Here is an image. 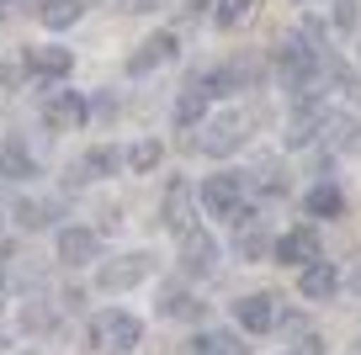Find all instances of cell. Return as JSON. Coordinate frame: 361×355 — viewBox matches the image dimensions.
Instances as JSON below:
<instances>
[{
	"mask_svg": "<svg viewBox=\"0 0 361 355\" xmlns=\"http://www.w3.org/2000/svg\"><path fill=\"white\" fill-rule=\"evenodd\" d=\"M250 138V123H245V111H224V117H213V123L202 127V138H197V149L213 159H228L239 154V144Z\"/></svg>",
	"mask_w": 361,
	"mask_h": 355,
	"instance_id": "6da1fadb",
	"label": "cell"
},
{
	"mask_svg": "<svg viewBox=\"0 0 361 355\" xmlns=\"http://www.w3.org/2000/svg\"><path fill=\"white\" fill-rule=\"evenodd\" d=\"M197 201L224 223L239 218V212H245V175H207L202 186H197Z\"/></svg>",
	"mask_w": 361,
	"mask_h": 355,
	"instance_id": "7a4b0ae2",
	"label": "cell"
},
{
	"mask_svg": "<svg viewBox=\"0 0 361 355\" xmlns=\"http://www.w3.org/2000/svg\"><path fill=\"white\" fill-rule=\"evenodd\" d=\"M197 207H202V201H197L192 180H180V175H176V180L165 186V201H159V223H165V228L180 239V233H192V228H197Z\"/></svg>",
	"mask_w": 361,
	"mask_h": 355,
	"instance_id": "3957f363",
	"label": "cell"
},
{
	"mask_svg": "<svg viewBox=\"0 0 361 355\" xmlns=\"http://www.w3.org/2000/svg\"><path fill=\"white\" fill-rule=\"evenodd\" d=\"M138 340H144V323L133 318V313H102L96 318V350H106V355H128V350H138Z\"/></svg>",
	"mask_w": 361,
	"mask_h": 355,
	"instance_id": "277c9868",
	"label": "cell"
},
{
	"mask_svg": "<svg viewBox=\"0 0 361 355\" xmlns=\"http://www.w3.org/2000/svg\"><path fill=\"white\" fill-rule=\"evenodd\" d=\"M149 270H154V260H149L144 249H133V255L106 260V266L96 270V287H102V292H133L138 281H149Z\"/></svg>",
	"mask_w": 361,
	"mask_h": 355,
	"instance_id": "5b68a950",
	"label": "cell"
},
{
	"mask_svg": "<svg viewBox=\"0 0 361 355\" xmlns=\"http://www.w3.org/2000/svg\"><path fill=\"white\" fill-rule=\"evenodd\" d=\"M218 255H224V249H218V239H213L207 228L180 233V270H186V276H213V270H218Z\"/></svg>",
	"mask_w": 361,
	"mask_h": 355,
	"instance_id": "8992f818",
	"label": "cell"
},
{
	"mask_svg": "<svg viewBox=\"0 0 361 355\" xmlns=\"http://www.w3.org/2000/svg\"><path fill=\"white\" fill-rule=\"evenodd\" d=\"M234 318H239L245 334H276L282 313H276V297H271V292H250V297L234 302Z\"/></svg>",
	"mask_w": 361,
	"mask_h": 355,
	"instance_id": "52a82bcc",
	"label": "cell"
},
{
	"mask_svg": "<svg viewBox=\"0 0 361 355\" xmlns=\"http://www.w3.org/2000/svg\"><path fill=\"white\" fill-rule=\"evenodd\" d=\"M85 117H90L85 96H69V90H54V96H43V123L54 127V133H75Z\"/></svg>",
	"mask_w": 361,
	"mask_h": 355,
	"instance_id": "ba28073f",
	"label": "cell"
},
{
	"mask_svg": "<svg viewBox=\"0 0 361 355\" xmlns=\"http://www.w3.org/2000/svg\"><path fill=\"white\" fill-rule=\"evenodd\" d=\"M207 101H213V75H192L186 85H180V96H176V123L197 127L207 117Z\"/></svg>",
	"mask_w": 361,
	"mask_h": 355,
	"instance_id": "9c48e42d",
	"label": "cell"
},
{
	"mask_svg": "<svg viewBox=\"0 0 361 355\" xmlns=\"http://www.w3.org/2000/svg\"><path fill=\"white\" fill-rule=\"evenodd\" d=\"M96 255H102V233H96V228L69 223V228L59 233V266H90Z\"/></svg>",
	"mask_w": 361,
	"mask_h": 355,
	"instance_id": "30bf717a",
	"label": "cell"
},
{
	"mask_svg": "<svg viewBox=\"0 0 361 355\" xmlns=\"http://www.w3.org/2000/svg\"><path fill=\"white\" fill-rule=\"evenodd\" d=\"M276 260H282V266H314L319 260V228H293V233H282V239H276Z\"/></svg>",
	"mask_w": 361,
	"mask_h": 355,
	"instance_id": "8fae6325",
	"label": "cell"
},
{
	"mask_svg": "<svg viewBox=\"0 0 361 355\" xmlns=\"http://www.w3.org/2000/svg\"><path fill=\"white\" fill-rule=\"evenodd\" d=\"M298 292H303L308 302H329V297L340 292V270H335V266H324V255H319L314 266L298 270Z\"/></svg>",
	"mask_w": 361,
	"mask_h": 355,
	"instance_id": "7c38bea8",
	"label": "cell"
},
{
	"mask_svg": "<svg viewBox=\"0 0 361 355\" xmlns=\"http://www.w3.org/2000/svg\"><path fill=\"white\" fill-rule=\"evenodd\" d=\"M356 138H361V123L350 111H324V117H319V144L324 149H350Z\"/></svg>",
	"mask_w": 361,
	"mask_h": 355,
	"instance_id": "4fadbf2b",
	"label": "cell"
},
{
	"mask_svg": "<svg viewBox=\"0 0 361 355\" xmlns=\"http://www.w3.org/2000/svg\"><path fill=\"white\" fill-rule=\"evenodd\" d=\"M165 58H176V32H154L138 43V54L128 58V75H149L154 64H165Z\"/></svg>",
	"mask_w": 361,
	"mask_h": 355,
	"instance_id": "5bb4252c",
	"label": "cell"
},
{
	"mask_svg": "<svg viewBox=\"0 0 361 355\" xmlns=\"http://www.w3.org/2000/svg\"><path fill=\"white\" fill-rule=\"evenodd\" d=\"M69 69H75V54H69V48H32V54H27V75H37V80H64Z\"/></svg>",
	"mask_w": 361,
	"mask_h": 355,
	"instance_id": "9a60e30c",
	"label": "cell"
},
{
	"mask_svg": "<svg viewBox=\"0 0 361 355\" xmlns=\"http://www.w3.org/2000/svg\"><path fill=\"white\" fill-rule=\"evenodd\" d=\"M0 175H11V180H27V175H32V154H27L16 138H0Z\"/></svg>",
	"mask_w": 361,
	"mask_h": 355,
	"instance_id": "2e32d148",
	"label": "cell"
},
{
	"mask_svg": "<svg viewBox=\"0 0 361 355\" xmlns=\"http://www.w3.org/2000/svg\"><path fill=\"white\" fill-rule=\"evenodd\" d=\"M80 11H85L80 0H43V6H37V16H43V27H54V32H64V27H75V22H80Z\"/></svg>",
	"mask_w": 361,
	"mask_h": 355,
	"instance_id": "e0dca14e",
	"label": "cell"
},
{
	"mask_svg": "<svg viewBox=\"0 0 361 355\" xmlns=\"http://www.w3.org/2000/svg\"><path fill=\"white\" fill-rule=\"evenodd\" d=\"M192 355H245V344H239L234 334H224V329H207V334L192 340Z\"/></svg>",
	"mask_w": 361,
	"mask_h": 355,
	"instance_id": "ac0fdd59",
	"label": "cell"
},
{
	"mask_svg": "<svg viewBox=\"0 0 361 355\" xmlns=\"http://www.w3.org/2000/svg\"><path fill=\"white\" fill-rule=\"evenodd\" d=\"M59 212V201H16V228H27V233H37V228H48V218Z\"/></svg>",
	"mask_w": 361,
	"mask_h": 355,
	"instance_id": "d6986e66",
	"label": "cell"
},
{
	"mask_svg": "<svg viewBox=\"0 0 361 355\" xmlns=\"http://www.w3.org/2000/svg\"><path fill=\"white\" fill-rule=\"evenodd\" d=\"M234 249H239V260H266V255H276V244H271L266 233H260V228H245V223H239Z\"/></svg>",
	"mask_w": 361,
	"mask_h": 355,
	"instance_id": "ffe728a7",
	"label": "cell"
},
{
	"mask_svg": "<svg viewBox=\"0 0 361 355\" xmlns=\"http://www.w3.org/2000/svg\"><path fill=\"white\" fill-rule=\"evenodd\" d=\"M345 212V197L335 186H314L308 191V218H340Z\"/></svg>",
	"mask_w": 361,
	"mask_h": 355,
	"instance_id": "44dd1931",
	"label": "cell"
},
{
	"mask_svg": "<svg viewBox=\"0 0 361 355\" xmlns=\"http://www.w3.org/2000/svg\"><path fill=\"white\" fill-rule=\"evenodd\" d=\"M159 313H165V318H202V302L170 287V292H159Z\"/></svg>",
	"mask_w": 361,
	"mask_h": 355,
	"instance_id": "7402d4cb",
	"label": "cell"
},
{
	"mask_svg": "<svg viewBox=\"0 0 361 355\" xmlns=\"http://www.w3.org/2000/svg\"><path fill=\"white\" fill-rule=\"evenodd\" d=\"M54 323H59V308H54V302H27V308H22V329H27V334H48Z\"/></svg>",
	"mask_w": 361,
	"mask_h": 355,
	"instance_id": "603a6c76",
	"label": "cell"
},
{
	"mask_svg": "<svg viewBox=\"0 0 361 355\" xmlns=\"http://www.w3.org/2000/svg\"><path fill=\"white\" fill-rule=\"evenodd\" d=\"M245 191H260V197H282V175H276V165H255V170H250V175H245Z\"/></svg>",
	"mask_w": 361,
	"mask_h": 355,
	"instance_id": "cb8c5ba5",
	"label": "cell"
},
{
	"mask_svg": "<svg viewBox=\"0 0 361 355\" xmlns=\"http://www.w3.org/2000/svg\"><path fill=\"white\" fill-rule=\"evenodd\" d=\"M159 165V138H138L133 149H128V170H138V175H149V170Z\"/></svg>",
	"mask_w": 361,
	"mask_h": 355,
	"instance_id": "d4e9b609",
	"label": "cell"
},
{
	"mask_svg": "<svg viewBox=\"0 0 361 355\" xmlns=\"http://www.w3.org/2000/svg\"><path fill=\"white\" fill-rule=\"evenodd\" d=\"M250 11V0H218V27H239Z\"/></svg>",
	"mask_w": 361,
	"mask_h": 355,
	"instance_id": "484cf974",
	"label": "cell"
},
{
	"mask_svg": "<svg viewBox=\"0 0 361 355\" xmlns=\"http://www.w3.org/2000/svg\"><path fill=\"white\" fill-rule=\"evenodd\" d=\"M335 27H340V32L356 27V0H335Z\"/></svg>",
	"mask_w": 361,
	"mask_h": 355,
	"instance_id": "4316f807",
	"label": "cell"
},
{
	"mask_svg": "<svg viewBox=\"0 0 361 355\" xmlns=\"http://www.w3.org/2000/svg\"><path fill=\"white\" fill-rule=\"evenodd\" d=\"M287 355H319V340L308 334V340H298V344H287Z\"/></svg>",
	"mask_w": 361,
	"mask_h": 355,
	"instance_id": "83f0119b",
	"label": "cell"
},
{
	"mask_svg": "<svg viewBox=\"0 0 361 355\" xmlns=\"http://www.w3.org/2000/svg\"><path fill=\"white\" fill-rule=\"evenodd\" d=\"M27 6H43V0H27Z\"/></svg>",
	"mask_w": 361,
	"mask_h": 355,
	"instance_id": "f1b7e54d",
	"label": "cell"
},
{
	"mask_svg": "<svg viewBox=\"0 0 361 355\" xmlns=\"http://www.w3.org/2000/svg\"><path fill=\"white\" fill-rule=\"evenodd\" d=\"M356 287H361V276H356Z\"/></svg>",
	"mask_w": 361,
	"mask_h": 355,
	"instance_id": "f546056e",
	"label": "cell"
},
{
	"mask_svg": "<svg viewBox=\"0 0 361 355\" xmlns=\"http://www.w3.org/2000/svg\"><path fill=\"white\" fill-rule=\"evenodd\" d=\"M0 6H6V0H0Z\"/></svg>",
	"mask_w": 361,
	"mask_h": 355,
	"instance_id": "4dcf8cb0",
	"label": "cell"
}]
</instances>
